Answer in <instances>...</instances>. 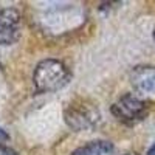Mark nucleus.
Masks as SVG:
<instances>
[{
    "mask_svg": "<svg viewBox=\"0 0 155 155\" xmlns=\"http://www.w3.org/2000/svg\"><path fill=\"white\" fill-rule=\"evenodd\" d=\"M147 155H155V143L149 147V150H147Z\"/></svg>",
    "mask_w": 155,
    "mask_h": 155,
    "instance_id": "9",
    "label": "nucleus"
},
{
    "mask_svg": "<svg viewBox=\"0 0 155 155\" xmlns=\"http://www.w3.org/2000/svg\"><path fill=\"white\" fill-rule=\"evenodd\" d=\"M70 81V71L58 59H44L36 65L33 82L39 93L58 92Z\"/></svg>",
    "mask_w": 155,
    "mask_h": 155,
    "instance_id": "1",
    "label": "nucleus"
},
{
    "mask_svg": "<svg viewBox=\"0 0 155 155\" xmlns=\"http://www.w3.org/2000/svg\"><path fill=\"white\" fill-rule=\"evenodd\" d=\"M126 155H138V153H134V152H130V153H126Z\"/></svg>",
    "mask_w": 155,
    "mask_h": 155,
    "instance_id": "10",
    "label": "nucleus"
},
{
    "mask_svg": "<svg viewBox=\"0 0 155 155\" xmlns=\"http://www.w3.org/2000/svg\"><path fill=\"white\" fill-rule=\"evenodd\" d=\"M153 41H155V30H153Z\"/></svg>",
    "mask_w": 155,
    "mask_h": 155,
    "instance_id": "11",
    "label": "nucleus"
},
{
    "mask_svg": "<svg viewBox=\"0 0 155 155\" xmlns=\"http://www.w3.org/2000/svg\"><path fill=\"white\" fill-rule=\"evenodd\" d=\"M130 82L141 95H155V65L135 67L130 73Z\"/></svg>",
    "mask_w": 155,
    "mask_h": 155,
    "instance_id": "5",
    "label": "nucleus"
},
{
    "mask_svg": "<svg viewBox=\"0 0 155 155\" xmlns=\"http://www.w3.org/2000/svg\"><path fill=\"white\" fill-rule=\"evenodd\" d=\"M6 140H8V134L3 129H0V141H6Z\"/></svg>",
    "mask_w": 155,
    "mask_h": 155,
    "instance_id": "8",
    "label": "nucleus"
},
{
    "mask_svg": "<svg viewBox=\"0 0 155 155\" xmlns=\"http://www.w3.org/2000/svg\"><path fill=\"white\" fill-rule=\"evenodd\" d=\"M112 113L124 124H135L146 118L147 104L134 95H124L112 106Z\"/></svg>",
    "mask_w": 155,
    "mask_h": 155,
    "instance_id": "3",
    "label": "nucleus"
},
{
    "mask_svg": "<svg viewBox=\"0 0 155 155\" xmlns=\"http://www.w3.org/2000/svg\"><path fill=\"white\" fill-rule=\"evenodd\" d=\"M99 112L93 104L87 101L73 102L65 110V121L74 130H88L98 126L99 123Z\"/></svg>",
    "mask_w": 155,
    "mask_h": 155,
    "instance_id": "2",
    "label": "nucleus"
},
{
    "mask_svg": "<svg viewBox=\"0 0 155 155\" xmlns=\"http://www.w3.org/2000/svg\"><path fill=\"white\" fill-rule=\"evenodd\" d=\"M0 155H17V152H14L12 149L6 147V146H2L0 144Z\"/></svg>",
    "mask_w": 155,
    "mask_h": 155,
    "instance_id": "7",
    "label": "nucleus"
},
{
    "mask_svg": "<svg viewBox=\"0 0 155 155\" xmlns=\"http://www.w3.org/2000/svg\"><path fill=\"white\" fill-rule=\"evenodd\" d=\"M20 14L14 8H0V44L11 45L19 39Z\"/></svg>",
    "mask_w": 155,
    "mask_h": 155,
    "instance_id": "4",
    "label": "nucleus"
},
{
    "mask_svg": "<svg viewBox=\"0 0 155 155\" xmlns=\"http://www.w3.org/2000/svg\"><path fill=\"white\" fill-rule=\"evenodd\" d=\"M113 146L109 141H92L85 146L78 147L71 155H112Z\"/></svg>",
    "mask_w": 155,
    "mask_h": 155,
    "instance_id": "6",
    "label": "nucleus"
}]
</instances>
